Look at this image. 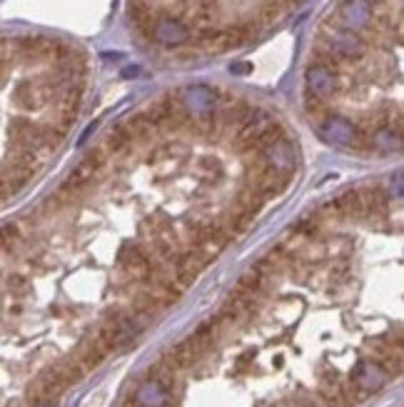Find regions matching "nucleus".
Masks as SVG:
<instances>
[{
  "label": "nucleus",
  "instance_id": "8",
  "mask_svg": "<svg viewBox=\"0 0 404 407\" xmlns=\"http://www.w3.org/2000/svg\"><path fill=\"white\" fill-rule=\"evenodd\" d=\"M180 8H183V15L188 18L190 23L207 28V23L212 20V13L217 8V0H183Z\"/></svg>",
  "mask_w": 404,
  "mask_h": 407
},
{
  "label": "nucleus",
  "instance_id": "2",
  "mask_svg": "<svg viewBox=\"0 0 404 407\" xmlns=\"http://www.w3.org/2000/svg\"><path fill=\"white\" fill-rule=\"evenodd\" d=\"M150 38L155 43L165 48H177V46H185L190 41V28L180 20V18H170V15H160L150 20V28H148Z\"/></svg>",
  "mask_w": 404,
  "mask_h": 407
},
{
  "label": "nucleus",
  "instance_id": "23",
  "mask_svg": "<svg viewBox=\"0 0 404 407\" xmlns=\"http://www.w3.org/2000/svg\"><path fill=\"white\" fill-rule=\"evenodd\" d=\"M8 55H11V43H8V41H0V63H6Z\"/></svg>",
  "mask_w": 404,
  "mask_h": 407
},
{
  "label": "nucleus",
  "instance_id": "20",
  "mask_svg": "<svg viewBox=\"0 0 404 407\" xmlns=\"http://www.w3.org/2000/svg\"><path fill=\"white\" fill-rule=\"evenodd\" d=\"M8 285H11L13 293H23L25 287H28V280H25L23 275H13L11 280H8Z\"/></svg>",
  "mask_w": 404,
  "mask_h": 407
},
{
  "label": "nucleus",
  "instance_id": "17",
  "mask_svg": "<svg viewBox=\"0 0 404 407\" xmlns=\"http://www.w3.org/2000/svg\"><path fill=\"white\" fill-rule=\"evenodd\" d=\"M108 160H110V155L105 153L103 145H100V148H90L85 153V158H83V163H85L88 167H92L95 172H100V175H103V170H105V165H108Z\"/></svg>",
  "mask_w": 404,
  "mask_h": 407
},
{
  "label": "nucleus",
  "instance_id": "22",
  "mask_svg": "<svg viewBox=\"0 0 404 407\" xmlns=\"http://www.w3.org/2000/svg\"><path fill=\"white\" fill-rule=\"evenodd\" d=\"M230 70H232L235 75H245L252 70V65L250 63H235V65H230Z\"/></svg>",
  "mask_w": 404,
  "mask_h": 407
},
{
  "label": "nucleus",
  "instance_id": "6",
  "mask_svg": "<svg viewBox=\"0 0 404 407\" xmlns=\"http://www.w3.org/2000/svg\"><path fill=\"white\" fill-rule=\"evenodd\" d=\"M307 88L312 95L317 98H327L337 90V75L332 70V65L325 63H312L307 70Z\"/></svg>",
  "mask_w": 404,
  "mask_h": 407
},
{
  "label": "nucleus",
  "instance_id": "9",
  "mask_svg": "<svg viewBox=\"0 0 404 407\" xmlns=\"http://www.w3.org/2000/svg\"><path fill=\"white\" fill-rule=\"evenodd\" d=\"M342 20H344V25H347L349 30L352 28H365L367 23H370L372 18V11L370 6H367L365 0H347L344 6H342Z\"/></svg>",
  "mask_w": 404,
  "mask_h": 407
},
{
  "label": "nucleus",
  "instance_id": "4",
  "mask_svg": "<svg viewBox=\"0 0 404 407\" xmlns=\"http://www.w3.org/2000/svg\"><path fill=\"white\" fill-rule=\"evenodd\" d=\"M349 380H352V382L357 385L359 390L365 392L367 397H370L372 392H377L379 387H384V382L389 380V375L382 370L377 360H359L357 365H354Z\"/></svg>",
  "mask_w": 404,
  "mask_h": 407
},
{
  "label": "nucleus",
  "instance_id": "21",
  "mask_svg": "<svg viewBox=\"0 0 404 407\" xmlns=\"http://www.w3.org/2000/svg\"><path fill=\"white\" fill-rule=\"evenodd\" d=\"M292 407H319V402L312 400V397H295Z\"/></svg>",
  "mask_w": 404,
  "mask_h": 407
},
{
  "label": "nucleus",
  "instance_id": "24",
  "mask_svg": "<svg viewBox=\"0 0 404 407\" xmlns=\"http://www.w3.org/2000/svg\"><path fill=\"white\" fill-rule=\"evenodd\" d=\"M20 312H23V305H20V303L11 305V315H20Z\"/></svg>",
  "mask_w": 404,
  "mask_h": 407
},
{
  "label": "nucleus",
  "instance_id": "12",
  "mask_svg": "<svg viewBox=\"0 0 404 407\" xmlns=\"http://www.w3.org/2000/svg\"><path fill=\"white\" fill-rule=\"evenodd\" d=\"M103 148H105V153L113 158V155H125L127 150L132 148V140H130V135H127L125 130L120 125H115L113 130L105 135V143H103Z\"/></svg>",
  "mask_w": 404,
  "mask_h": 407
},
{
  "label": "nucleus",
  "instance_id": "10",
  "mask_svg": "<svg viewBox=\"0 0 404 407\" xmlns=\"http://www.w3.org/2000/svg\"><path fill=\"white\" fill-rule=\"evenodd\" d=\"M265 205H267V200H265V195H262L260 190H257L252 183H247L245 188L239 190L237 202H235V207H237L239 212H245V215H250V218H255L257 212H260Z\"/></svg>",
  "mask_w": 404,
  "mask_h": 407
},
{
  "label": "nucleus",
  "instance_id": "11",
  "mask_svg": "<svg viewBox=\"0 0 404 407\" xmlns=\"http://www.w3.org/2000/svg\"><path fill=\"white\" fill-rule=\"evenodd\" d=\"M120 127L130 135V140L132 143H143V140H148L150 135H153V130L155 127L150 125V120L143 115V110L140 113H135V115H130V118H125V120L120 123Z\"/></svg>",
  "mask_w": 404,
  "mask_h": 407
},
{
  "label": "nucleus",
  "instance_id": "15",
  "mask_svg": "<svg viewBox=\"0 0 404 407\" xmlns=\"http://www.w3.org/2000/svg\"><path fill=\"white\" fill-rule=\"evenodd\" d=\"M252 110H255V108H252L247 100H235L232 98V103L225 108V113H222V120L228 123V125H230V123H232V125H239L242 120H247V118H250Z\"/></svg>",
  "mask_w": 404,
  "mask_h": 407
},
{
  "label": "nucleus",
  "instance_id": "19",
  "mask_svg": "<svg viewBox=\"0 0 404 407\" xmlns=\"http://www.w3.org/2000/svg\"><path fill=\"white\" fill-rule=\"evenodd\" d=\"M197 167H200V172L202 175H207V178H215V180H220L222 178V165L215 160V158H200L197 160Z\"/></svg>",
  "mask_w": 404,
  "mask_h": 407
},
{
  "label": "nucleus",
  "instance_id": "7",
  "mask_svg": "<svg viewBox=\"0 0 404 407\" xmlns=\"http://www.w3.org/2000/svg\"><path fill=\"white\" fill-rule=\"evenodd\" d=\"M73 357L85 367V373H92V370H97V367L108 360V352H105L103 345L95 340V335H85V338L78 343V347H75Z\"/></svg>",
  "mask_w": 404,
  "mask_h": 407
},
{
  "label": "nucleus",
  "instance_id": "3",
  "mask_svg": "<svg viewBox=\"0 0 404 407\" xmlns=\"http://www.w3.org/2000/svg\"><path fill=\"white\" fill-rule=\"evenodd\" d=\"M68 390V385L65 380L57 375L55 365L46 367L43 373H38V378L30 382L28 387V402L30 405H40V402H50L55 400L57 395H63Z\"/></svg>",
  "mask_w": 404,
  "mask_h": 407
},
{
  "label": "nucleus",
  "instance_id": "16",
  "mask_svg": "<svg viewBox=\"0 0 404 407\" xmlns=\"http://www.w3.org/2000/svg\"><path fill=\"white\" fill-rule=\"evenodd\" d=\"M20 240H23V230L15 223L0 225V250H13Z\"/></svg>",
  "mask_w": 404,
  "mask_h": 407
},
{
  "label": "nucleus",
  "instance_id": "14",
  "mask_svg": "<svg viewBox=\"0 0 404 407\" xmlns=\"http://www.w3.org/2000/svg\"><path fill=\"white\" fill-rule=\"evenodd\" d=\"M55 370H57V375L65 380V385H75V382H80V380L85 378V367L80 365L75 357H63V360H57L55 362Z\"/></svg>",
  "mask_w": 404,
  "mask_h": 407
},
{
  "label": "nucleus",
  "instance_id": "13",
  "mask_svg": "<svg viewBox=\"0 0 404 407\" xmlns=\"http://www.w3.org/2000/svg\"><path fill=\"white\" fill-rule=\"evenodd\" d=\"M267 282L270 280H265L255 268H250L247 273H242V275L237 277L235 290H237V293H245V295H257V293L265 295V285H267Z\"/></svg>",
  "mask_w": 404,
  "mask_h": 407
},
{
  "label": "nucleus",
  "instance_id": "5",
  "mask_svg": "<svg viewBox=\"0 0 404 407\" xmlns=\"http://www.w3.org/2000/svg\"><path fill=\"white\" fill-rule=\"evenodd\" d=\"M330 53L335 57H344V60H359L365 55V43L349 28H340L330 38Z\"/></svg>",
  "mask_w": 404,
  "mask_h": 407
},
{
  "label": "nucleus",
  "instance_id": "1",
  "mask_svg": "<svg viewBox=\"0 0 404 407\" xmlns=\"http://www.w3.org/2000/svg\"><path fill=\"white\" fill-rule=\"evenodd\" d=\"M285 138V125L277 120V115L270 110H252L247 120L239 123V130L235 135V148L239 153H260L272 143Z\"/></svg>",
  "mask_w": 404,
  "mask_h": 407
},
{
  "label": "nucleus",
  "instance_id": "18",
  "mask_svg": "<svg viewBox=\"0 0 404 407\" xmlns=\"http://www.w3.org/2000/svg\"><path fill=\"white\" fill-rule=\"evenodd\" d=\"M143 233H148V237L162 235V233H172V225L165 215H153V218H145Z\"/></svg>",
  "mask_w": 404,
  "mask_h": 407
}]
</instances>
